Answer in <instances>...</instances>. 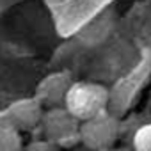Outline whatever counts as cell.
<instances>
[{"instance_id": "obj_8", "label": "cell", "mask_w": 151, "mask_h": 151, "mask_svg": "<svg viewBox=\"0 0 151 151\" xmlns=\"http://www.w3.org/2000/svg\"><path fill=\"white\" fill-rule=\"evenodd\" d=\"M23 151H59V147L43 137V139H34V140L27 142L23 146Z\"/></svg>"}, {"instance_id": "obj_6", "label": "cell", "mask_w": 151, "mask_h": 151, "mask_svg": "<svg viewBox=\"0 0 151 151\" xmlns=\"http://www.w3.org/2000/svg\"><path fill=\"white\" fill-rule=\"evenodd\" d=\"M22 132L11 124H0V151H23Z\"/></svg>"}, {"instance_id": "obj_7", "label": "cell", "mask_w": 151, "mask_h": 151, "mask_svg": "<svg viewBox=\"0 0 151 151\" xmlns=\"http://www.w3.org/2000/svg\"><path fill=\"white\" fill-rule=\"evenodd\" d=\"M133 151H151V123L139 126L133 133Z\"/></svg>"}, {"instance_id": "obj_10", "label": "cell", "mask_w": 151, "mask_h": 151, "mask_svg": "<svg viewBox=\"0 0 151 151\" xmlns=\"http://www.w3.org/2000/svg\"><path fill=\"white\" fill-rule=\"evenodd\" d=\"M68 151H71V149H68Z\"/></svg>"}, {"instance_id": "obj_2", "label": "cell", "mask_w": 151, "mask_h": 151, "mask_svg": "<svg viewBox=\"0 0 151 151\" xmlns=\"http://www.w3.org/2000/svg\"><path fill=\"white\" fill-rule=\"evenodd\" d=\"M80 123L82 121H78L66 107H53L45 110L41 132L43 137L53 142L59 149H71L80 142Z\"/></svg>"}, {"instance_id": "obj_9", "label": "cell", "mask_w": 151, "mask_h": 151, "mask_svg": "<svg viewBox=\"0 0 151 151\" xmlns=\"http://www.w3.org/2000/svg\"><path fill=\"white\" fill-rule=\"evenodd\" d=\"M105 151H130L126 147H110V149H105Z\"/></svg>"}, {"instance_id": "obj_5", "label": "cell", "mask_w": 151, "mask_h": 151, "mask_svg": "<svg viewBox=\"0 0 151 151\" xmlns=\"http://www.w3.org/2000/svg\"><path fill=\"white\" fill-rule=\"evenodd\" d=\"M45 107L39 103L36 96L32 98H22L13 101L6 109V121L18 132H30L37 126H41Z\"/></svg>"}, {"instance_id": "obj_3", "label": "cell", "mask_w": 151, "mask_h": 151, "mask_svg": "<svg viewBox=\"0 0 151 151\" xmlns=\"http://www.w3.org/2000/svg\"><path fill=\"white\" fill-rule=\"evenodd\" d=\"M121 123L109 110L80 123V142L91 151H105L116 146Z\"/></svg>"}, {"instance_id": "obj_4", "label": "cell", "mask_w": 151, "mask_h": 151, "mask_svg": "<svg viewBox=\"0 0 151 151\" xmlns=\"http://www.w3.org/2000/svg\"><path fill=\"white\" fill-rule=\"evenodd\" d=\"M75 84L73 75L68 69L50 73L37 84L36 87V98L45 109H53V107H64L66 96Z\"/></svg>"}, {"instance_id": "obj_1", "label": "cell", "mask_w": 151, "mask_h": 151, "mask_svg": "<svg viewBox=\"0 0 151 151\" xmlns=\"http://www.w3.org/2000/svg\"><path fill=\"white\" fill-rule=\"evenodd\" d=\"M109 101H110V93L105 86L98 82L78 80L71 86L64 107L78 121H87L105 112Z\"/></svg>"}]
</instances>
